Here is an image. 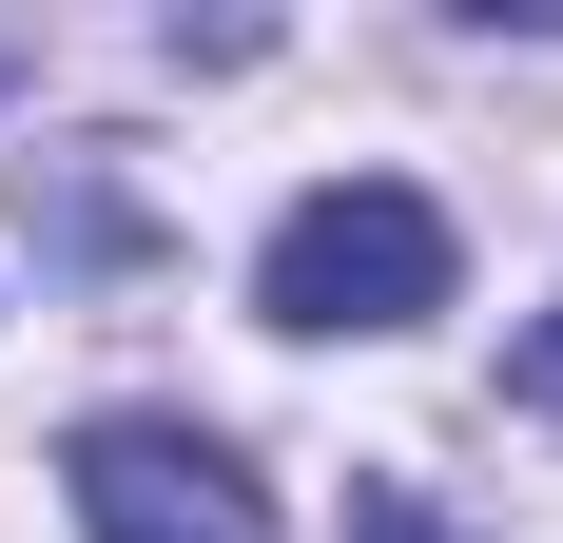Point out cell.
<instances>
[{
    "mask_svg": "<svg viewBox=\"0 0 563 543\" xmlns=\"http://www.w3.org/2000/svg\"><path fill=\"white\" fill-rule=\"evenodd\" d=\"M58 486H78L98 543H273V486L214 428H175V408H98V428L58 446Z\"/></svg>",
    "mask_w": 563,
    "mask_h": 543,
    "instance_id": "7a4b0ae2",
    "label": "cell"
},
{
    "mask_svg": "<svg viewBox=\"0 0 563 543\" xmlns=\"http://www.w3.org/2000/svg\"><path fill=\"white\" fill-rule=\"evenodd\" d=\"M448 214L408 195V175H331V195H291L273 253H253V311L273 330H428L448 311Z\"/></svg>",
    "mask_w": 563,
    "mask_h": 543,
    "instance_id": "6da1fadb",
    "label": "cell"
},
{
    "mask_svg": "<svg viewBox=\"0 0 563 543\" xmlns=\"http://www.w3.org/2000/svg\"><path fill=\"white\" fill-rule=\"evenodd\" d=\"M0 78H20V20H0Z\"/></svg>",
    "mask_w": 563,
    "mask_h": 543,
    "instance_id": "277c9868",
    "label": "cell"
},
{
    "mask_svg": "<svg viewBox=\"0 0 563 543\" xmlns=\"http://www.w3.org/2000/svg\"><path fill=\"white\" fill-rule=\"evenodd\" d=\"M506 408H544V428H563V311H544V330L506 350Z\"/></svg>",
    "mask_w": 563,
    "mask_h": 543,
    "instance_id": "3957f363",
    "label": "cell"
}]
</instances>
